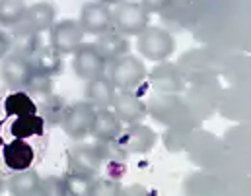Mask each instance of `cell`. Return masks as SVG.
I'll use <instances>...</instances> for the list:
<instances>
[{
    "label": "cell",
    "mask_w": 251,
    "mask_h": 196,
    "mask_svg": "<svg viewBox=\"0 0 251 196\" xmlns=\"http://www.w3.org/2000/svg\"><path fill=\"white\" fill-rule=\"evenodd\" d=\"M39 183H41V177L37 171L24 169L14 173L6 181V191L14 196H35L39 191Z\"/></svg>",
    "instance_id": "21"
},
{
    "label": "cell",
    "mask_w": 251,
    "mask_h": 196,
    "mask_svg": "<svg viewBox=\"0 0 251 196\" xmlns=\"http://www.w3.org/2000/svg\"><path fill=\"white\" fill-rule=\"evenodd\" d=\"M27 12L25 0H0V27H16L24 22Z\"/></svg>",
    "instance_id": "25"
},
{
    "label": "cell",
    "mask_w": 251,
    "mask_h": 196,
    "mask_svg": "<svg viewBox=\"0 0 251 196\" xmlns=\"http://www.w3.org/2000/svg\"><path fill=\"white\" fill-rule=\"evenodd\" d=\"M55 18H57V10L51 2H35L31 6H27V12H25V18H24V25L29 27L31 31H47L53 27L55 23Z\"/></svg>",
    "instance_id": "17"
},
{
    "label": "cell",
    "mask_w": 251,
    "mask_h": 196,
    "mask_svg": "<svg viewBox=\"0 0 251 196\" xmlns=\"http://www.w3.org/2000/svg\"><path fill=\"white\" fill-rule=\"evenodd\" d=\"M100 2H103V4H107V6H115V4H119V2H123V0H100Z\"/></svg>",
    "instance_id": "34"
},
{
    "label": "cell",
    "mask_w": 251,
    "mask_h": 196,
    "mask_svg": "<svg viewBox=\"0 0 251 196\" xmlns=\"http://www.w3.org/2000/svg\"><path fill=\"white\" fill-rule=\"evenodd\" d=\"M146 66L140 59H136L134 55H123L115 61L109 63V72L107 78L111 80V84L115 86V89H125L130 91L136 86H140L146 80Z\"/></svg>",
    "instance_id": "2"
},
{
    "label": "cell",
    "mask_w": 251,
    "mask_h": 196,
    "mask_svg": "<svg viewBox=\"0 0 251 196\" xmlns=\"http://www.w3.org/2000/svg\"><path fill=\"white\" fill-rule=\"evenodd\" d=\"M45 119L35 115H24V117H12L8 123V134L10 138H43L45 136Z\"/></svg>",
    "instance_id": "19"
},
{
    "label": "cell",
    "mask_w": 251,
    "mask_h": 196,
    "mask_svg": "<svg viewBox=\"0 0 251 196\" xmlns=\"http://www.w3.org/2000/svg\"><path fill=\"white\" fill-rule=\"evenodd\" d=\"M136 49H138V53L144 59L154 61V63H162V61H168L174 55V51H176V39L164 27L146 25L144 31L138 33Z\"/></svg>",
    "instance_id": "1"
},
{
    "label": "cell",
    "mask_w": 251,
    "mask_h": 196,
    "mask_svg": "<svg viewBox=\"0 0 251 196\" xmlns=\"http://www.w3.org/2000/svg\"><path fill=\"white\" fill-rule=\"evenodd\" d=\"M35 113H39L37 101L25 89H12V93L4 95V115H6V119L35 115Z\"/></svg>",
    "instance_id": "20"
},
{
    "label": "cell",
    "mask_w": 251,
    "mask_h": 196,
    "mask_svg": "<svg viewBox=\"0 0 251 196\" xmlns=\"http://www.w3.org/2000/svg\"><path fill=\"white\" fill-rule=\"evenodd\" d=\"M94 117H96V107L90 105L88 101H78V103H72L70 107H66L61 127L68 138L84 140L92 132Z\"/></svg>",
    "instance_id": "4"
},
{
    "label": "cell",
    "mask_w": 251,
    "mask_h": 196,
    "mask_svg": "<svg viewBox=\"0 0 251 196\" xmlns=\"http://www.w3.org/2000/svg\"><path fill=\"white\" fill-rule=\"evenodd\" d=\"M94 45L100 51V55L105 59V63H111V61L123 57L130 49V43H128L126 35L115 31V29H109V31L98 35V41Z\"/></svg>",
    "instance_id": "18"
},
{
    "label": "cell",
    "mask_w": 251,
    "mask_h": 196,
    "mask_svg": "<svg viewBox=\"0 0 251 196\" xmlns=\"http://www.w3.org/2000/svg\"><path fill=\"white\" fill-rule=\"evenodd\" d=\"M41 47H43L41 33L31 31L24 23L12 27V33H10V51L12 53H16L20 57H25V59H31Z\"/></svg>",
    "instance_id": "14"
},
{
    "label": "cell",
    "mask_w": 251,
    "mask_h": 196,
    "mask_svg": "<svg viewBox=\"0 0 251 196\" xmlns=\"http://www.w3.org/2000/svg\"><path fill=\"white\" fill-rule=\"evenodd\" d=\"M150 14L140 6V2L134 0H123L115 4V10H111V22L113 29L123 35H138L148 25Z\"/></svg>",
    "instance_id": "3"
},
{
    "label": "cell",
    "mask_w": 251,
    "mask_h": 196,
    "mask_svg": "<svg viewBox=\"0 0 251 196\" xmlns=\"http://www.w3.org/2000/svg\"><path fill=\"white\" fill-rule=\"evenodd\" d=\"M25 91L35 101L45 99V97H49L53 93V78L51 76H45V74L33 72L31 78H29V82H27V86H25Z\"/></svg>",
    "instance_id": "27"
},
{
    "label": "cell",
    "mask_w": 251,
    "mask_h": 196,
    "mask_svg": "<svg viewBox=\"0 0 251 196\" xmlns=\"http://www.w3.org/2000/svg\"><path fill=\"white\" fill-rule=\"evenodd\" d=\"M4 121H6V115H4V97L0 95V150H2V146H4V136H2Z\"/></svg>",
    "instance_id": "33"
},
{
    "label": "cell",
    "mask_w": 251,
    "mask_h": 196,
    "mask_svg": "<svg viewBox=\"0 0 251 196\" xmlns=\"http://www.w3.org/2000/svg\"><path fill=\"white\" fill-rule=\"evenodd\" d=\"M103 159L98 153L96 146L90 144H76L68 150V171L78 173L84 177H98L101 171Z\"/></svg>",
    "instance_id": "8"
},
{
    "label": "cell",
    "mask_w": 251,
    "mask_h": 196,
    "mask_svg": "<svg viewBox=\"0 0 251 196\" xmlns=\"http://www.w3.org/2000/svg\"><path fill=\"white\" fill-rule=\"evenodd\" d=\"M78 22H80L84 33H90V35H101L113 27L111 10L107 4H103L100 0L98 2H86L82 6Z\"/></svg>",
    "instance_id": "10"
},
{
    "label": "cell",
    "mask_w": 251,
    "mask_h": 196,
    "mask_svg": "<svg viewBox=\"0 0 251 196\" xmlns=\"http://www.w3.org/2000/svg\"><path fill=\"white\" fill-rule=\"evenodd\" d=\"M121 131H123V123L117 119V115L109 107L96 109L94 125H92V132H90L96 138V142H111V140H117Z\"/></svg>",
    "instance_id": "15"
},
{
    "label": "cell",
    "mask_w": 251,
    "mask_h": 196,
    "mask_svg": "<svg viewBox=\"0 0 251 196\" xmlns=\"http://www.w3.org/2000/svg\"><path fill=\"white\" fill-rule=\"evenodd\" d=\"M31 74H33V68H31L29 59L20 57L16 53H10V55H6L2 59L0 78H2L6 87H10V89H25Z\"/></svg>",
    "instance_id": "9"
},
{
    "label": "cell",
    "mask_w": 251,
    "mask_h": 196,
    "mask_svg": "<svg viewBox=\"0 0 251 196\" xmlns=\"http://www.w3.org/2000/svg\"><path fill=\"white\" fill-rule=\"evenodd\" d=\"M31 68L37 74H45V76H57L63 72V57L49 45V47H41L31 59Z\"/></svg>",
    "instance_id": "23"
},
{
    "label": "cell",
    "mask_w": 251,
    "mask_h": 196,
    "mask_svg": "<svg viewBox=\"0 0 251 196\" xmlns=\"http://www.w3.org/2000/svg\"><path fill=\"white\" fill-rule=\"evenodd\" d=\"M174 0H140V6L148 12V14H158L164 12L168 6H172Z\"/></svg>",
    "instance_id": "31"
},
{
    "label": "cell",
    "mask_w": 251,
    "mask_h": 196,
    "mask_svg": "<svg viewBox=\"0 0 251 196\" xmlns=\"http://www.w3.org/2000/svg\"><path fill=\"white\" fill-rule=\"evenodd\" d=\"M37 195L41 196H66V185H64V177H45L39 183V191Z\"/></svg>",
    "instance_id": "30"
},
{
    "label": "cell",
    "mask_w": 251,
    "mask_h": 196,
    "mask_svg": "<svg viewBox=\"0 0 251 196\" xmlns=\"http://www.w3.org/2000/svg\"><path fill=\"white\" fill-rule=\"evenodd\" d=\"M117 142L126 153H148L156 144V132L146 125L134 123L121 131Z\"/></svg>",
    "instance_id": "12"
},
{
    "label": "cell",
    "mask_w": 251,
    "mask_h": 196,
    "mask_svg": "<svg viewBox=\"0 0 251 196\" xmlns=\"http://www.w3.org/2000/svg\"><path fill=\"white\" fill-rule=\"evenodd\" d=\"M84 29L78 20H61L51 27V47L61 55H72L84 43Z\"/></svg>",
    "instance_id": "6"
},
{
    "label": "cell",
    "mask_w": 251,
    "mask_h": 196,
    "mask_svg": "<svg viewBox=\"0 0 251 196\" xmlns=\"http://www.w3.org/2000/svg\"><path fill=\"white\" fill-rule=\"evenodd\" d=\"M4 191H6V181H4V177L0 175V195H2Z\"/></svg>",
    "instance_id": "35"
},
{
    "label": "cell",
    "mask_w": 251,
    "mask_h": 196,
    "mask_svg": "<svg viewBox=\"0 0 251 196\" xmlns=\"http://www.w3.org/2000/svg\"><path fill=\"white\" fill-rule=\"evenodd\" d=\"M92 177H84L78 173H66L64 185H66V196H92Z\"/></svg>",
    "instance_id": "28"
},
{
    "label": "cell",
    "mask_w": 251,
    "mask_h": 196,
    "mask_svg": "<svg viewBox=\"0 0 251 196\" xmlns=\"http://www.w3.org/2000/svg\"><path fill=\"white\" fill-rule=\"evenodd\" d=\"M94 146H96L98 153L101 155V159L107 161L109 165H123V163H126L128 153L121 148V144L117 140H111V142H96Z\"/></svg>",
    "instance_id": "26"
},
{
    "label": "cell",
    "mask_w": 251,
    "mask_h": 196,
    "mask_svg": "<svg viewBox=\"0 0 251 196\" xmlns=\"http://www.w3.org/2000/svg\"><path fill=\"white\" fill-rule=\"evenodd\" d=\"M10 53V35L0 29V61Z\"/></svg>",
    "instance_id": "32"
},
{
    "label": "cell",
    "mask_w": 251,
    "mask_h": 196,
    "mask_svg": "<svg viewBox=\"0 0 251 196\" xmlns=\"http://www.w3.org/2000/svg\"><path fill=\"white\" fill-rule=\"evenodd\" d=\"M150 84L156 91L160 93H179L183 91L185 84H183V76L179 72V68L170 63H160L158 66H154V70L150 72Z\"/></svg>",
    "instance_id": "13"
},
{
    "label": "cell",
    "mask_w": 251,
    "mask_h": 196,
    "mask_svg": "<svg viewBox=\"0 0 251 196\" xmlns=\"http://www.w3.org/2000/svg\"><path fill=\"white\" fill-rule=\"evenodd\" d=\"M146 109H150V115H152L154 119H158L160 123H166V125H168V115H170V113H172V117H174L176 123L179 121L183 103H181L176 95L164 93V95H160V97H154V99L146 105Z\"/></svg>",
    "instance_id": "22"
},
{
    "label": "cell",
    "mask_w": 251,
    "mask_h": 196,
    "mask_svg": "<svg viewBox=\"0 0 251 196\" xmlns=\"http://www.w3.org/2000/svg\"><path fill=\"white\" fill-rule=\"evenodd\" d=\"M72 59V70L80 80H92L101 74H105V59L100 55L94 43H82L74 53Z\"/></svg>",
    "instance_id": "7"
},
{
    "label": "cell",
    "mask_w": 251,
    "mask_h": 196,
    "mask_svg": "<svg viewBox=\"0 0 251 196\" xmlns=\"http://www.w3.org/2000/svg\"><path fill=\"white\" fill-rule=\"evenodd\" d=\"M115 86L111 84V80L101 74L98 78H92L86 82V87H84V95H86V101L90 105H94L96 109H103V107H111V101L115 97Z\"/></svg>",
    "instance_id": "16"
},
{
    "label": "cell",
    "mask_w": 251,
    "mask_h": 196,
    "mask_svg": "<svg viewBox=\"0 0 251 196\" xmlns=\"http://www.w3.org/2000/svg\"><path fill=\"white\" fill-rule=\"evenodd\" d=\"M37 109H39L41 117L45 119V125L57 127V125H61V121H63V117H64L66 101H64L61 95L51 93L49 97L37 101Z\"/></svg>",
    "instance_id": "24"
},
{
    "label": "cell",
    "mask_w": 251,
    "mask_h": 196,
    "mask_svg": "<svg viewBox=\"0 0 251 196\" xmlns=\"http://www.w3.org/2000/svg\"><path fill=\"white\" fill-rule=\"evenodd\" d=\"M92 195L94 196H117L123 195L121 185L111 177H94L92 183Z\"/></svg>",
    "instance_id": "29"
},
{
    "label": "cell",
    "mask_w": 251,
    "mask_h": 196,
    "mask_svg": "<svg viewBox=\"0 0 251 196\" xmlns=\"http://www.w3.org/2000/svg\"><path fill=\"white\" fill-rule=\"evenodd\" d=\"M2 165L8 171L31 169L37 161V150L25 138H12L2 146Z\"/></svg>",
    "instance_id": "5"
},
{
    "label": "cell",
    "mask_w": 251,
    "mask_h": 196,
    "mask_svg": "<svg viewBox=\"0 0 251 196\" xmlns=\"http://www.w3.org/2000/svg\"><path fill=\"white\" fill-rule=\"evenodd\" d=\"M117 119L121 123L126 125H134V123H142L144 117L148 115V109H146V103L132 91H125L121 89V93H115L113 101H111V107H109Z\"/></svg>",
    "instance_id": "11"
}]
</instances>
